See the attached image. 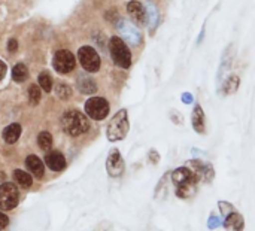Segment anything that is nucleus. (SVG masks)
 <instances>
[{
  "label": "nucleus",
  "mask_w": 255,
  "mask_h": 231,
  "mask_svg": "<svg viewBox=\"0 0 255 231\" xmlns=\"http://www.w3.org/2000/svg\"><path fill=\"white\" fill-rule=\"evenodd\" d=\"M39 85L46 93H49L52 90V78H51V75L48 72H42L39 75Z\"/></svg>",
  "instance_id": "23"
},
{
  "label": "nucleus",
  "mask_w": 255,
  "mask_h": 231,
  "mask_svg": "<svg viewBox=\"0 0 255 231\" xmlns=\"http://www.w3.org/2000/svg\"><path fill=\"white\" fill-rule=\"evenodd\" d=\"M7 224H9V220H7V217H6V215H3V214L0 212V231L4 230V229L7 227Z\"/></svg>",
  "instance_id": "28"
},
{
  "label": "nucleus",
  "mask_w": 255,
  "mask_h": 231,
  "mask_svg": "<svg viewBox=\"0 0 255 231\" xmlns=\"http://www.w3.org/2000/svg\"><path fill=\"white\" fill-rule=\"evenodd\" d=\"M78 88H79V91L84 93V94H94V93L97 91V84L94 82L93 78L81 75V76L78 78Z\"/></svg>",
  "instance_id": "16"
},
{
  "label": "nucleus",
  "mask_w": 255,
  "mask_h": 231,
  "mask_svg": "<svg viewBox=\"0 0 255 231\" xmlns=\"http://www.w3.org/2000/svg\"><path fill=\"white\" fill-rule=\"evenodd\" d=\"M16 49H18V42L15 39H9V42H7V51L9 52H15Z\"/></svg>",
  "instance_id": "27"
},
{
  "label": "nucleus",
  "mask_w": 255,
  "mask_h": 231,
  "mask_svg": "<svg viewBox=\"0 0 255 231\" xmlns=\"http://www.w3.org/2000/svg\"><path fill=\"white\" fill-rule=\"evenodd\" d=\"M19 202L18 188L12 182H6L0 185V209L1 211H12L16 208Z\"/></svg>",
  "instance_id": "5"
},
{
  "label": "nucleus",
  "mask_w": 255,
  "mask_h": 231,
  "mask_svg": "<svg viewBox=\"0 0 255 231\" xmlns=\"http://www.w3.org/2000/svg\"><path fill=\"white\" fill-rule=\"evenodd\" d=\"M28 78V69L25 67V64L18 63L13 69H12V79L15 82H24Z\"/></svg>",
  "instance_id": "18"
},
{
  "label": "nucleus",
  "mask_w": 255,
  "mask_h": 231,
  "mask_svg": "<svg viewBox=\"0 0 255 231\" xmlns=\"http://www.w3.org/2000/svg\"><path fill=\"white\" fill-rule=\"evenodd\" d=\"M78 57H79V61H81V66L90 72V73H94L100 69V57L99 54L96 52L94 48L91 46H82L78 52Z\"/></svg>",
  "instance_id": "7"
},
{
  "label": "nucleus",
  "mask_w": 255,
  "mask_h": 231,
  "mask_svg": "<svg viewBox=\"0 0 255 231\" xmlns=\"http://www.w3.org/2000/svg\"><path fill=\"white\" fill-rule=\"evenodd\" d=\"M52 64L58 73H69L75 69V57L70 51L61 49L54 55Z\"/></svg>",
  "instance_id": "9"
},
{
  "label": "nucleus",
  "mask_w": 255,
  "mask_h": 231,
  "mask_svg": "<svg viewBox=\"0 0 255 231\" xmlns=\"http://www.w3.org/2000/svg\"><path fill=\"white\" fill-rule=\"evenodd\" d=\"M145 9H146V21L149 22V27L154 30L157 27V22H158V12L152 3H146Z\"/></svg>",
  "instance_id": "21"
},
{
  "label": "nucleus",
  "mask_w": 255,
  "mask_h": 231,
  "mask_svg": "<svg viewBox=\"0 0 255 231\" xmlns=\"http://www.w3.org/2000/svg\"><path fill=\"white\" fill-rule=\"evenodd\" d=\"M118 28H120L123 37H124L128 43H131V45H139V43L142 42V33H140L139 28H136L131 22L121 19V21H118Z\"/></svg>",
  "instance_id": "11"
},
{
  "label": "nucleus",
  "mask_w": 255,
  "mask_h": 231,
  "mask_svg": "<svg viewBox=\"0 0 255 231\" xmlns=\"http://www.w3.org/2000/svg\"><path fill=\"white\" fill-rule=\"evenodd\" d=\"M130 124H128V115L126 109H121L114 115V118L109 121L108 128H106V137L109 142H117L123 140L127 133H128Z\"/></svg>",
  "instance_id": "2"
},
{
  "label": "nucleus",
  "mask_w": 255,
  "mask_h": 231,
  "mask_svg": "<svg viewBox=\"0 0 255 231\" xmlns=\"http://www.w3.org/2000/svg\"><path fill=\"white\" fill-rule=\"evenodd\" d=\"M55 94H57V97H60L61 100H67V99H70V96H72V88H70L67 84H64V82H58L57 87H55Z\"/></svg>",
  "instance_id": "22"
},
{
  "label": "nucleus",
  "mask_w": 255,
  "mask_h": 231,
  "mask_svg": "<svg viewBox=\"0 0 255 231\" xmlns=\"http://www.w3.org/2000/svg\"><path fill=\"white\" fill-rule=\"evenodd\" d=\"M109 51H111V57L117 66H120L123 69H128L131 66V52L121 37L114 36L109 40Z\"/></svg>",
  "instance_id": "4"
},
{
  "label": "nucleus",
  "mask_w": 255,
  "mask_h": 231,
  "mask_svg": "<svg viewBox=\"0 0 255 231\" xmlns=\"http://www.w3.org/2000/svg\"><path fill=\"white\" fill-rule=\"evenodd\" d=\"M218 208L223 215V226L229 231H244L245 229V220L241 215V212L229 202L220 200Z\"/></svg>",
  "instance_id": "3"
},
{
  "label": "nucleus",
  "mask_w": 255,
  "mask_h": 231,
  "mask_svg": "<svg viewBox=\"0 0 255 231\" xmlns=\"http://www.w3.org/2000/svg\"><path fill=\"white\" fill-rule=\"evenodd\" d=\"M61 128L64 130L66 134L76 137L84 134L90 128V121L79 111H67L61 116Z\"/></svg>",
  "instance_id": "1"
},
{
  "label": "nucleus",
  "mask_w": 255,
  "mask_h": 231,
  "mask_svg": "<svg viewBox=\"0 0 255 231\" xmlns=\"http://www.w3.org/2000/svg\"><path fill=\"white\" fill-rule=\"evenodd\" d=\"M85 112L93 119H105L109 114V103L103 97H91L85 103Z\"/></svg>",
  "instance_id": "6"
},
{
  "label": "nucleus",
  "mask_w": 255,
  "mask_h": 231,
  "mask_svg": "<svg viewBox=\"0 0 255 231\" xmlns=\"http://www.w3.org/2000/svg\"><path fill=\"white\" fill-rule=\"evenodd\" d=\"M13 179H15L16 184L21 185L22 188H30L31 184H33L31 176H30L27 172H24V170H15V172H13Z\"/></svg>",
  "instance_id": "19"
},
{
  "label": "nucleus",
  "mask_w": 255,
  "mask_h": 231,
  "mask_svg": "<svg viewBox=\"0 0 255 231\" xmlns=\"http://www.w3.org/2000/svg\"><path fill=\"white\" fill-rule=\"evenodd\" d=\"M191 124L196 133L199 134H205L206 133V115L203 112V108L200 105L194 106L193 115H191Z\"/></svg>",
  "instance_id": "13"
},
{
  "label": "nucleus",
  "mask_w": 255,
  "mask_h": 231,
  "mask_svg": "<svg viewBox=\"0 0 255 231\" xmlns=\"http://www.w3.org/2000/svg\"><path fill=\"white\" fill-rule=\"evenodd\" d=\"M182 102H184L185 105L193 103V96H191L190 93H184V94H182Z\"/></svg>",
  "instance_id": "30"
},
{
  "label": "nucleus",
  "mask_w": 255,
  "mask_h": 231,
  "mask_svg": "<svg viewBox=\"0 0 255 231\" xmlns=\"http://www.w3.org/2000/svg\"><path fill=\"white\" fill-rule=\"evenodd\" d=\"M170 176H172V182H173V185H175L176 188H179V187H187V185H196V187H197V184L200 182V178L196 176L187 166L178 167L176 170L172 172Z\"/></svg>",
  "instance_id": "8"
},
{
  "label": "nucleus",
  "mask_w": 255,
  "mask_h": 231,
  "mask_svg": "<svg viewBox=\"0 0 255 231\" xmlns=\"http://www.w3.org/2000/svg\"><path fill=\"white\" fill-rule=\"evenodd\" d=\"M149 158H151V163H152V164H157L158 160H160L158 152H157V151H151V152H149Z\"/></svg>",
  "instance_id": "29"
},
{
  "label": "nucleus",
  "mask_w": 255,
  "mask_h": 231,
  "mask_svg": "<svg viewBox=\"0 0 255 231\" xmlns=\"http://www.w3.org/2000/svg\"><path fill=\"white\" fill-rule=\"evenodd\" d=\"M25 164H27L28 170H30V172L37 178V179H40V178L43 176V173H45L43 163H42L36 155H28V157H27V160H25Z\"/></svg>",
  "instance_id": "15"
},
{
  "label": "nucleus",
  "mask_w": 255,
  "mask_h": 231,
  "mask_svg": "<svg viewBox=\"0 0 255 231\" xmlns=\"http://www.w3.org/2000/svg\"><path fill=\"white\" fill-rule=\"evenodd\" d=\"M45 161L48 164V167L52 170V172H61L66 169V160L63 157V154L57 152V151H52L49 152L46 157H45Z\"/></svg>",
  "instance_id": "14"
},
{
  "label": "nucleus",
  "mask_w": 255,
  "mask_h": 231,
  "mask_svg": "<svg viewBox=\"0 0 255 231\" xmlns=\"http://www.w3.org/2000/svg\"><path fill=\"white\" fill-rule=\"evenodd\" d=\"M4 75H6V64L0 60V81L4 78Z\"/></svg>",
  "instance_id": "31"
},
{
  "label": "nucleus",
  "mask_w": 255,
  "mask_h": 231,
  "mask_svg": "<svg viewBox=\"0 0 255 231\" xmlns=\"http://www.w3.org/2000/svg\"><path fill=\"white\" fill-rule=\"evenodd\" d=\"M127 12L130 13L131 19L137 24H145L146 22V9L140 1L131 0L127 4Z\"/></svg>",
  "instance_id": "12"
},
{
  "label": "nucleus",
  "mask_w": 255,
  "mask_h": 231,
  "mask_svg": "<svg viewBox=\"0 0 255 231\" xmlns=\"http://www.w3.org/2000/svg\"><path fill=\"white\" fill-rule=\"evenodd\" d=\"M21 136V125L19 124H10L3 130V139L6 143H15Z\"/></svg>",
  "instance_id": "17"
},
{
  "label": "nucleus",
  "mask_w": 255,
  "mask_h": 231,
  "mask_svg": "<svg viewBox=\"0 0 255 231\" xmlns=\"http://www.w3.org/2000/svg\"><path fill=\"white\" fill-rule=\"evenodd\" d=\"M239 84H241L239 76H236V75H230V76L227 78V81L224 82V94L230 96V94L236 93V91H238V88H239Z\"/></svg>",
  "instance_id": "20"
},
{
  "label": "nucleus",
  "mask_w": 255,
  "mask_h": 231,
  "mask_svg": "<svg viewBox=\"0 0 255 231\" xmlns=\"http://www.w3.org/2000/svg\"><path fill=\"white\" fill-rule=\"evenodd\" d=\"M124 160L120 154L118 149H112L108 155V160H106V170L109 173V176L112 178H118L123 175L124 172Z\"/></svg>",
  "instance_id": "10"
},
{
  "label": "nucleus",
  "mask_w": 255,
  "mask_h": 231,
  "mask_svg": "<svg viewBox=\"0 0 255 231\" xmlns=\"http://www.w3.org/2000/svg\"><path fill=\"white\" fill-rule=\"evenodd\" d=\"M221 226H223V220H220L217 215H211L209 217V220H208V229L209 230H215V229H218Z\"/></svg>",
  "instance_id": "26"
},
{
  "label": "nucleus",
  "mask_w": 255,
  "mask_h": 231,
  "mask_svg": "<svg viewBox=\"0 0 255 231\" xmlns=\"http://www.w3.org/2000/svg\"><path fill=\"white\" fill-rule=\"evenodd\" d=\"M37 143H39V146L42 148V149H49L51 146H52V136H51V133H48V131H42L39 136H37Z\"/></svg>",
  "instance_id": "24"
},
{
  "label": "nucleus",
  "mask_w": 255,
  "mask_h": 231,
  "mask_svg": "<svg viewBox=\"0 0 255 231\" xmlns=\"http://www.w3.org/2000/svg\"><path fill=\"white\" fill-rule=\"evenodd\" d=\"M28 100H30V103L33 106L40 102V90H39L37 85H30V88H28Z\"/></svg>",
  "instance_id": "25"
}]
</instances>
